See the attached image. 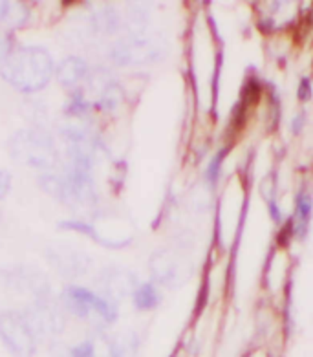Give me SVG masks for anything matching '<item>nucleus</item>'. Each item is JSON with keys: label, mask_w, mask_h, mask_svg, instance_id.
Instances as JSON below:
<instances>
[{"label": "nucleus", "mask_w": 313, "mask_h": 357, "mask_svg": "<svg viewBox=\"0 0 313 357\" xmlns=\"http://www.w3.org/2000/svg\"><path fill=\"white\" fill-rule=\"evenodd\" d=\"M0 75L22 93L40 92L55 75L52 55L43 46H15L0 59Z\"/></svg>", "instance_id": "f257e3e1"}, {"label": "nucleus", "mask_w": 313, "mask_h": 357, "mask_svg": "<svg viewBox=\"0 0 313 357\" xmlns=\"http://www.w3.org/2000/svg\"><path fill=\"white\" fill-rule=\"evenodd\" d=\"M10 154L19 165L48 171L59 162L54 137L40 128H24L10 137Z\"/></svg>", "instance_id": "f03ea898"}, {"label": "nucleus", "mask_w": 313, "mask_h": 357, "mask_svg": "<svg viewBox=\"0 0 313 357\" xmlns=\"http://www.w3.org/2000/svg\"><path fill=\"white\" fill-rule=\"evenodd\" d=\"M0 339L13 357H33L37 352V335L24 312H0Z\"/></svg>", "instance_id": "7ed1b4c3"}, {"label": "nucleus", "mask_w": 313, "mask_h": 357, "mask_svg": "<svg viewBox=\"0 0 313 357\" xmlns=\"http://www.w3.org/2000/svg\"><path fill=\"white\" fill-rule=\"evenodd\" d=\"M63 301L66 308L74 313L75 317L86 319L90 315H98V317L105 319V323H112V319L116 317V310L105 298L92 294L90 289L70 286V288L64 289Z\"/></svg>", "instance_id": "20e7f679"}, {"label": "nucleus", "mask_w": 313, "mask_h": 357, "mask_svg": "<svg viewBox=\"0 0 313 357\" xmlns=\"http://www.w3.org/2000/svg\"><path fill=\"white\" fill-rule=\"evenodd\" d=\"M26 319L30 326L33 328L35 335H59L64 328V317L61 313V308L55 306V303L49 301V297H40L35 301V304L31 306L28 312L24 313Z\"/></svg>", "instance_id": "39448f33"}, {"label": "nucleus", "mask_w": 313, "mask_h": 357, "mask_svg": "<svg viewBox=\"0 0 313 357\" xmlns=\"http://www.w3.org/2000/svg\"><path fill=\"white\" fill-rule=\"evenodd\" d=\"M49 264L64 277H79L89 269V257L70 248H49L46 251Z\"/></svg>", "instance_id": "423d86ee"}, {"label": "nucleus", "mask_w": 313, "mask_h": 357, "mask_svg": "<svg viewBox=\"0 0 313 357\" xmlns=\"http://www.w3.org/2000/svg\"><path fill=\"white\" fill-rule=\"evenodd\" d=\"M86 75H89V64L77 55H70L55 66V79L64 89H75Z\"/></svg>", "instance_id": "0eeeda50"}, {"label": "nucleus", "mask_w": 313, "mask_h": 357, "mask_svg": "<svg viewBox=\"0 0 313 357\" xmlns=\"http://www.w3.org/2000/svg\"><path fill=\"white\" fill-rule=\"evenodd\" d=\"M28 15H30V13H28V6H26L24 2H11V0H6L4 17H2L0 26L6 28V30H20V28L26 24Z\"/></svg>", "instance_id": "6e6552de"}, {"label": "nucleus", "mask_w": 313, "mask_h": 357, "mask_svg": "<svg viewBox=\"0 0 313 357\" xmlns=\"http://www.w3.org/2000/svg\"><path fill=\"white\" fill-rule=\"evenodd\" d=\"M156 303V295H154V289L151 286H143L139 288V291L136 294V304L139 308H152Z\"/></svg>", "instance_id": "1a4fd4ad"}, {"label": "nucleus", "mask_w": 313, "mask_h": 357, "mask_svg": "<svg viewBox=\"0 0 313 357\" xmlns=\"http://www.w3.org/2000/svg\"><path fill=\"white\" fill-rule=\"evenodd\" d=\"M11 189V174L8 171H2L0 169V200L8 196Z\"/></svg>", "instance_id": "9d476101"}, {"label": "nucleus", "mask_w": 313, "mask_h": 357, "mask_svg": "<svg viewBox=\"0 0 313 357\" xmlns=\"http://www.w3.org/2000/svg\"><path fill=\"white\" fill-rule=\"evenodd\" d=\"M6 10V0H0V22H2V17H4Z\"/></svg>", "instance_id": "9b49d317"}]
</instances>
